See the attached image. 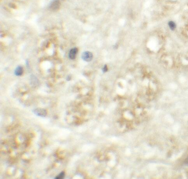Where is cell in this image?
I'll use <instances>...</instances> for the list:
<instances>
[{
  "label": "cell",
  "instance_id": "1",
  "mask_svg": "<svg viewBox=\"0 0 188 179\" xmlns=\"http://www.w3.org/2000/svg\"><path fill=\"white\" fill-rule=\"evenodd\" d=\"M81 58L85 61H91L93 58L92 53L90 52L85 51L82 53L81 55Z\"/></svg>",
  "mask_w": 188,
  "mask_h": 179
},
{
  "label": "cell",
  "instance_id": "2",
  "mask_svg": "<svg viewBox=\"0 0 188 179\" xmlns=\"http://www.w3.org/2000/svg\"><path fill=\"white\" fill-rule=\"evenodd\" d=\"M33 113L37 116L44 117L46 116L47 112L46 109L41 108H38L33 110Z\"/></svg>",
  "mask_w": 188,
  "mask_h": 179
},
{
  "label": "cell",
  "instance_id": "3",
  "mask_svg": "<svg viewBox=\"0 0 188 179\" xmlns=\"http://www.w3.org/2000/svg\"><path fill=\"white\" fill-rule=\"evenodd\" d=\"M78 49L76 47L73 48L71 50L69 54V58L71 60L75 59L76 54L78 53Z\"/></svg>",
  "mask_w": 188,
  "mask_h": 179
},
{
  "label": "cell",
  "instance_id": "4",
  "mask_svg": "<svg viewBox=\"0 0 188 179\" xmlns=\"http://www.w3.org/2000/svg\"><path fill=\"white\" fill-rule=\"evenodd\" d=\"M24 72V69L21 66H18L15 68L14 71V74L16 76H21L22 75Z\"/></svg>",
  "mask_w": 188,
  "mask_h": 179
},
{
  "label": "cell",
  "instance_id": "5",
  "mask_svg": "<svg viewBox=\"0 0 188 179\" xmlns=\"http://www.w3.org/2000/svg\"><path fill=\"white\" fill-rule=\"evenodd\" d=\"M168 25H169V27L172 30H174L175 29L176 25L174 22L173 21H170L169 22Z\"/></svg>",
  "mask_w": 188,
  "mask_h": 179
},
{
  "label": "cell",
  "instance_id": "6",
  "mask_svg": "<svg viewBox=\"0 0 188 179\" xmlns=\"http://www.w3.org/2000/svg\"><path fill=\"white\" fill-rule=\"evenodd\" d=\"M65 172H62L61 173L59 174L58 176H57L55 179H62L64 177Z\"/></svg>",
  "mask_w": 188,
  "mask_h": 179
},
{
  "label": "cell",
  "instance_id": "7",
  "mask_svg": "<svg viewBox=\"0 0 188 179\" xmlns=\"http://www.w3.org/2000/svg\"><path fill=\"white\" fill-rule=\"evenodd\" d=\"M107 71H108V67H107V65H105L104 67L103 68V69H102V71L103 72H106Z\"/></svg>",
  "mask_w": 188,
  "mask_h": 179
},
{
  "label": "cell",
  "instance_id": "8",
  "mask_svg": "<svg viewBox=\"0 0 188 179\" xmlns=\"http://www.w3.org/2000/svg\"><path fill=\"white\" fill-rule=\"evenodd\" d=\"M185 163L186 165L188 166V157H187V158L186 159V160H185Z\"/></svg>",
  "mask_w": 188,
  "mask_h": 179
}]
</instances>
